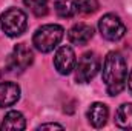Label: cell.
<instances>
[{"label": "cell", "mask_w": 132, "mask_h": 131, "mask_svg": "<svg viewBox=\"0 0 132 131\" xmlns=\"http://www.w3.org/2000/svg\"><path fill=\"white\" fill-rule=\"evenodd\" d=\"M75 63H77L75 53L71 46H60L57 49L54 56V66L60 74L63 76L71 74L72 69H75Z\"/></svg>", "instance_id": "obj_7"}, {"label": "cell", "mask_w": 132, "mask_h": 131, "mask_svg": "<svg viewBox=\"0 0 132 131\" xmlns=\"http://www.w3.org/2000/svg\"><path fill=\"white\" fill-rule=\"evenodd\" d=\"M128 88H129V93L132 94V69H131V72H129V76H128Z\"/></svg>", "instance_id": "obj_17"}, {"label": "cell", "mask_w": 132, "mask_h": 131, "mask_svg": "<svg viewBox=\"0 0 132 131\" xmlns=\"http://www.w3.org/2000/svg\"><path fill=\"white\" fill-rule=\"evenodd\" d=\"M65 35V30L60 25L55 23H48L40 26L32 35V45L35 46L37 51L40 53H51L57 45L62 42Z\"/></svg>", "instance_id": "obj_2"}, {"label": "cell", "mask_w": 132, "mask_h": 131, "mask_svg": "<svg viewBox=\"0 0 132 131\" xmlns=\"http://www.w3.org/2000/svg\"><path fill=\"white\" fill-rule=\"evenodd\" d=\"M101 76H103V82L108 94L118 96L125 90L126 80H128V65L125 57L117 51H111L104 57Z\"/></svg>", "instance_id": "obj_1"}, {"label": "cell", "mask_w": 132, "mask_h": 131, "mask_svg": "<svg viewBox=\"0 0 132 131\" xmlns=\"http://www.w3.org/2000/svg\"><path fill=\"white\" fill-rule=\"evenodd\" d=\"M54 8L60 17L71 19L77 14V0H54Z\"/></svg>", "instance_id": "obj_13"}, {"label": "cell", "mask_w": 132, "mask_h": 131, "mask_svg": "<svg viewBox=\"0 0 132 131\" xmlns=\"http://www.w3.org/2000/svg\"><path fill=\"white\" fill-rule=\"evenodd\" d=\"M23 3L37 17L46 16V12H48V0H23Z\"/></svg>", "instance_id": "obj_14"}, {"label": "cell", "mask_w": 132, "mask_h": 131, "mask_svg": "<svg viewBox=\"0 0 132 131\" xmlns=\"http://www.w3.org/2000/svg\"><path fill=\"white\" fill-rule=\"evenodd\" d=\"M0 25H2L3 33L8 37H19L28 28V17L25 11L17 9V8H9L2 14Z\"/></svg>", "instance_id": "obj_3"}, {"label": "cell", "mask_w": 132, "mask_h": 131, "mask_svg": "<svg viewBox=\"0 0 132 131\" xmlns=\"http://www.w3.org/2000/svg\"><path fill=\"white\" fill-rule=\"evenodd\" d=\"M100 69V59L94 53H85L75 63V80L78 83L91 82Z\"/></svg>", "instance_id": "obj_5"}, {"label": "cell", "mask_w": 132, "mask_h": 131, "mask_svg": "<svg viewBox=\"0 0 132 131\" xmlns=\"http://www.w3.org/2000/svg\"><path fill=\"white\" fill-rule=\"evenodd\" d=\"M20 99V86L14 82L0 83V108H8Z\"/></svg>", "instance_id": "obj_8"}, {"label": "cell", "mask_w": 132, "mask_h": 131, "mask_svg": "<svg viewBox=\"0 0 132 131\" xmlns=\"http://www.w3.org/2000/svg\"><path fill=\"white\" fill-rule=\"evenodd\" d=\"M34 60L32 49L26 46V43H19L14 46L9 59H8V69L9 71H25L31 66Z\"/></svg>", "instance_id": "obj_6"}, {"label": "cell", "mask_w": 132, "mask_h": 131, "mask_svg": "<svg viewBox=\"0 0 132 131\" xmlns=\"http://www.w3.org/2000/svg\"><path fill=\"white\" fill-rule=\"evenodd\" d=\"M45 128H51V130L57 128V130H63V127L59 125V123H42V125L38 127V130H45Z\"/></svg>", "instance_id": "obj_16"}, {"label": "cell", "mask_w": 132, "mask_h": 131, "mask_svg": "<svg viewBox=\"0 0 132 131\" xmlns=\"http://www.w3.org/2000/svg\"><path fill=\"white\" fill-rule=\"evenodd\" d=\"M108 117H109V110L104 103L101 102H95L89 106L88 110V120L92 127L95 128H101L106 122H108Z\"/></svg>", "instance_id": "obj_10"}, {"label": "cell", "mask_w": 132, "mask_h": 131, "mask_svg": "<svg viewBox=\"0 0 132 131\" xmlns=\"http://www.w3.org/2000/svg\"><path fill=\"white\" fill-rule=\"evenodd\" d=\"M94 35V30L92 26L86 25V23H75L69 33H68V39L71 43L74 45H86Z\"/></svg>", "instance_id": "obj_9"}, {"label": "cell", "mask_w": 132, "mask_h": 131, "mask_svg": "<svg viewBox=\"0 0 132 131\" xmlns=\"http://www.w3.org/2000/svg\"><path fill=\"white\" fill-rule=\"evenodd\" d=\"M2 131H20L26 128V120L20 111H9L2 122Z\"/></svg>", "instance_id": "obj_11"}, {"label": "cell", "mask_w": 132, "mask_h": 131, "mask_svg": "<svg viewBox=\"0 0 132 131\" xmlns=\"http://www.w3.org/2000/svg\"><path fill=\"white\" fill-rule=\"evenodd\" d=\"M115 123L121 130H132V103H123L115 113Z\"/></svg>", "instance_id": "obj_12"}, {"label": "cell", "mask_w": 132, "mask_h": 131, "mask_svg": "<svg viewBox=\"0 0 132 131\" xmlns=\"http://www.w3.org/2000/svg\"><path fill=\"white\" fill-rule=\"evenodd\" d=\"M98 31L103 39L109 42H117L125 37L126 26L115 14H104L98 20Z\"/></svg>", "instance_id": "obj_4"}, {"label": "cell", "mask_w": 132, "mask_h": 131, "mask_svg": "<svg viewBox=\"0 0 132 131\" xmlns=\"http://www.w3.org/2000/svg\"><path fill=\"white\" fill-rule=\"evenodd\" d=\"M98 9L97 0H77V12L80 14H92Z\"/></svg>", "instance_id": "obj_15"}]
</instances>
